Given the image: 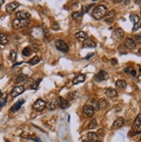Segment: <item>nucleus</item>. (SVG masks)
Here are the masks:
<instances>
[{"instance_id": "obj_38", "label": "nucleus", "mask_w": 141, "mask_h": 142, "mask_svg": "<svg viewBox=\"0 0 141 142\" xmlns=\"http://www.w3.org/2000/svg\"><path fill=\"white\" fill-rule=\"evenodd\" d=\"M6 100H7V98H6V97H4V98L1 101V103H0V107H3V106H4L5 103H6Z\"/></svg>"}, {"instance_id": "obj_4", "label": "nucleus", "mask_w": 141, "mask_h": 142, "mask_svg": "<svg viewBox=\"0 0 141 142\" xmlns=\"http://www.w3.org/2000/svg\"><path fill=\"white\" fill-rule=\"evenodd\" d=\"M45 107H46V102L43 100H42V99H37L33 104V108L39 112L44 110Z\"/></svg>"}, {"instance_id": "obj_5", "label": "nucleus", "mask_w": 141, "mask_h": 142, "mask_svg": "<svg viewBox=\"0 0 141 142\" xmlns=\"http://www.w3.org/2000/svg\"><path fill=\"white\" fill-rule=\"evenodd\" d=\"M124 30L120 28H118V29L115 30L112 34V38L114 39V41H120L121 39L124 37Z\"/></svg>"}, {"instance_id": "obj_20", "label": "nucleus", "mask_w": 141, "mask_h": 142, "mask_svg": "<svg viewBox=\"0 0 141 142\" xmlns=\"http://www.w3.org/2000/svg\"><path fill=\"white\" fill-rule=\"evenodd\" d=\"M9 42V37L5 33H0V44L6 45Z\"/></svg>"}, {"instance_id": "obj_8", "label": "nucleus", "mask_w": 141, "mask_h": 142, "mask_svg": "<svg viewBox=\"0 0 141 142\" xmlns=\"http://www.w3.org/2000/svg\"><path fill=\"white\" fill-rule=\"evenodd\" d=\"M115 16H116V13H115L114 10H110L108 11L106 14V16L104 17V21L108 24H110V23L114 22V18H115Z\"/></svg>"}, {"instance_id": "obj_21", "label": "nucleus", "mask_w": 141, "mask_h": 142, "mask_svg": "<svg viewBox=\"0 0 141 142\" xmlns=\"http://www.w3.org/2000/svg\"><path fill=\"white\" fill-rule=\"evenodd\" d=\"M28 79V75H24V74H20V75H18V77L16 78L15 82L16 84L22 83V82H24Z\"/></svg>"}, {"instance_id": "obj_30", "label": "nucleus", "mask_w": 141, "mask_h": 142, "mask_svg": "<svg viewBox=\"0 0 141 142\" xmlns=\"http://www.w3.org/2000/svg\"><path fill=\"white\" fill-rule=\"evenodd\" d=\"M22 56H25V57H28V56H30V54H31V49H30V47H26L24 48V50H22Z\"/></svg>"}, {"instance_id": "obj_51", "label": "nucleus", "mask_w": 141, "mask_h": 142, "mask_svg": "<svg viewBox=\"0 0 141 142\" xmlns=\"http://www.w3.org/2000/svg\"><path fill=\"white\" fill-rule=\"evenodd\" d=\"M96 142H101V141H98V140H97V141H96Z\"/></svg>"}, {"instance_id": "obj_35", "label": "nucleus", "mask_w": 141, "mask_h": 142, "mask_svg": "<svg viewBox=\"0 0 141 142\" xmlns=\"http://www.w3.org/2000/svg\"><path fill=\"white\" fill-rule=\"evenodd\" d=\"M133 41L135 42V43L141 44V36H140V35H139V36H134Z\"/></svg>"}, {"instance_id": "obj_31", "label": "nucleus", "mask_w": 141, "mask_h": 142, "mask_svg": "<svg viewBox=\"0 0 141 142\" xmlns=\"http://www.w3.org/2000/svg\"><path fill=\"white\" fill-rule=\"evenodd\" d=\"M81 16H82V14L80 13L79 11H75V12H73L71 14V17L73 19H75V20H80L81 18Z\"/></svg>"}, {"instance_id": "obj_37", "label": "nucleus", "mask_w": 141, "mask_h": 142, "mask_svg": "<svg viewBox=\"0 0 141 142\" xmlns=\"http://www.w3.org/2000/svg\"><path fill=\"white\" fill-rule=\"evenodd\" d=\"M140 28V24H135L134 26H133V28H132V31L133 32H135V31H137L138 30H139Z\"/></svg>"}, {"instance_id": "obj_23", "label": "nucleus", "mask_w": 141, "mask_h": 142, "mask_svg": "<svg viewBox=\"0 0 141 142\" xmlns=\"http://www.w3.org/2000/svg\"><path fill=\"white\" fill-rule=\"evenodd\" d=\"M115 85H116V88L118 89H125L126 88V82L125 80H118L116 81V83H115Z\"/></svg>"}, {"instance_id": "obj_49", "label": "nucleus", "mask_w": 141, "mask_h": 142, "mask_svg": "<svg viewBox=\"0 0 141 142\" xmlns=\"http://www.w3.org/2000/svg\"><path fill=\"white\" fill-rule=\"evenodd\" d=\"M139 114H140V116H141V111H140V113H139Z\"/></svg>"}, {"instance_id": "obj_53", "label": "nucleus", "mask_w": 141, "mask_h": 142, "mask_svg": "<svg viewBox=\"0 0 141 142\" xmlns=\"http://www.w3.org/2000/svg\"><path fill=\"white\" fill-rule=\"evenodd\" d=\"M140 36H141V33H140Z\"/></svg>"}, {"instance_id": "obj_14", "label": "nucleus", "mask_w": 141, "mask_h": 142, "mask_svg": "<svg viewBox=\"0 0 141 142\" xmlns=\"http://www.w3.org/2000/svg\"><path fill=\"white\" fill-rule=\"evenodd\" d=\"M85 80H86L85 75H83V74H79V75H77L74 79H73L72 82H73V84H74V85H77L79 83L83 82Z\"/></svg>"}, {"instance_id": "obj_9", "label": "nucleus", "mask_w": 141, "mask_h": 142, "mask_svg": "<svg viewBox=\"0 0 141 142\" xmlns=\"http://www.w3.org/2000/svg\"><path fill=\"white\" fill-rule=\"evenodd\" d=\"M58 106V101L56 99H51L46 103V107L49 111H53V110H55L56 107Z\"/></svg>"}, {"instance_id": "obj_25", "label": "nucleus", "mask_w": 141, "mask_h": 142, "mask_svg": "<svg viewBox=\"0 0 141 142\" xmlns=\"http://www.w3.org/2000/svg\"><path fill=\"white\" fill-rule=\"evenodd\" d=\"M75 37L79 39V40H87V35L84 32V31H79V32H77L75 34Z\"/></svg>"}, {"instance_id": "obj_27", "label": "nucleus", "mask_w": 141, "mask_h": 142, "mask_svg": "<svg viewBox=\"0 0 141 142\" xmlns=\"http://www.w3.org/2000/svg\"><path fill=\"white\" fill-rule=\"evenodd\" d=\"M97 126H98L97 121L95 120V119H93V120L89 122L88 126H87V128H88V129H94V128H96Z\"/></svg>"}, {"instance_id": "obj_52", "label": "nucleus", "mask_w": 141, "mask_h": 142, "mask_svg": "<svg viewBox=\"0 0 141 142\" xmlns=\"http://www.w3.org/2000/svg\"><path fill=\"white\" fill-rule=\"evenodd\" d=\"M140 14H141V10H140Z\"/></svg>"}, {"instance_id": "obj_42", "label": "nucleus", "mask_w": 141, "mask_h": 142, "mask_svg": "<svg viewBox=\"0 0 141 142\" xmlns=\"http://www.w3.org/2000/svg\"><path fill=\"white\" fill-rule=\"evenodd\" d=\"M94 56V53H91V54H90L89 56H86V59H88V58H90V57H91V56Z\"/></svg>"}, {"instance_id": "obj_50", "label": "nucleus", "mask_w": 141, "mask_h": 142, "mask_svg": "<svg viewBox=\"0 0 141 142\" xmlns=\"http://www.w3.org/2000/svg\"><path fill=\"white\" fill-rule=\"evenodd\" d=\"M84 142H89V141H87H87H84Z\"/></svg>"}, {"instance_id": "obj_13", "label": "nucleus", "mask_w": 141, "mask_h": 142, "mask_svg": "<svg viewBox=\"0 0 141 142\" xmlns=\"http://www.w3.org/2000/svg\"><path fill=\"white\" fill-rule=\"evenodd\" d=\"M82 111L87 116H88V117H92L94 113V109L93 108V107L90 106V105H85L82 108Z\"/></svg>"}, {"instance_id": "obj_43", "label": "nucleus", "mask_w": 141, "mask_h": 142, "mask_svg": "<svg viewBox=\"0 0 141 142\" xmlns=\"http://www.w3.org/2000/svg\"><path fill=\"white\" fill-rule=\"evenodd\" d=\"M4 3V0H0V7L2 6V4Z\"/></svg>"}, {"instance_id": "obj_28", "label": "nucleus", "mask_w": 141, "mask_h": 142, "mask_svg": "<svg viewBox=\"0 0 141 142\" xmlns=\"http://www.w3.org/2000/svg\"><path fill=\"white\" fill-rule=\"evenodd\" d=\"M130 19H131V21L134 24V25L140 24V18H139V16H137V15H131L130 16Z\"/></svg>"}, {"instance_id": "obj_7", "label": "nucleus", "mask_w": 141, "mask_h": 142, "mask_svg": "<svg viewBox=\"0 0 141 142\" xmlns=\"http://www.w3.org/2000/svg\"><path fill=\"white\" fill-rule=\"evenodd\" d=\"M108 78V74L105 70H100L96 75L94 76V81L97 82H100L103 81H106Z\"/></svg>"}, {"instance_id": "obj_44", "label": "nucleus", "mask_w": 141, "mask_h": 142, "mask_svg": "<svg viewBox=\"0 0 141 142\" xmlns=\"http://www.w3.org/2000/svg\"><path fill=\"white\" fill-rule=\"evenodd\" d=\"M129 71H130V70H129V69H128V68H126V69H125V72H126V73H128V72H129Z\"/></svg>"}, {"instance_id": "obj_12", "label": "nucleus", "mask_w": 141, "mask_h": 142, "mask_svg": "<svg viewBox=\"0 0 141 142\" xmlns=\"http://www.w3.org/2000/svg\"><path fill=\"white\" fill-rule=\"evenodd\" d=\"M16 17L18 19H22V20H29L30 18V14L26 12V11H18L16 13Z\"/></svg>"}, {"instance_id": "obj_40", "label": "nucleus", "mask_w": 141, "mask_h": 142, "mask_svg": "<svg viewBox=\"0 0 141 142\" xmlns=\"http://www.w3.org/2000/svg\"><path fill=\"white\" fill-rule=\"evenodd\" d=\"M111 62H112V65H116L118 63V61H117V59L112 58V59H111Z\"/></svg>"}, {"instance_id": "obj_19", "label": "nucleus", "mask_w": 141, "mask_h": 142, "mask_svg": "<svg viewBox=\"0 0 141 142\" xmlns=\"http://www.w3.org/2000/svg\"><path fill=\"white\" fill-rule=\"evenodd\" d=\"M87 141H89V142H96L97 139H98V134L95 133L90 132L87 133Z\"/></svg>"}, {"instance_id": "obj_10", "label": "nucleus", "mask_w": 141, "mask_h": 142, "mask_svg": "<svg viewBox=\"0 0 141 142\" xmlns=\"http://www.w3.org/2000/svg\"><path fill=\"white\" fill-rule=\"evenodd\" d=\"M124 122H125V120H124L122 117H118L116 120L114 121V123H112V129H119V128H120V127L124 125Z\"/></svg>"}, {"instance_id": "obj_15", "label": "nucleus", "mask_w": 141, "mask_h": 142, "mask_svg": "<svg viewBox=\"0 0 141 142\" xmlns=\"http://www.w3.org/2000/svg\"><path fill=\"white\" fill-rule=\"evenodd\" d=\"M125 46L129 50H134L136 48V43L132 38H126L125 41Z\"/></svg>"}, {"instance_id": "obj_3", "label": "nucleus", "mask_w": 141, "mask_h": 142, "mask_svg": "<svg viewBox=\"0 0 141 142\" xmlns=\"http://www.w3.org/2000/svg\"><path fill=\"white\" fill-rule=\"evenodd\" d=\"M30 24V20H22V19H14L12 22V26L14 29H22L28 26Z\"/></svg>"}, {"instance_id": "obj_46", "label": "nucleus", "mask_w": 141, "mask_h": 142, "mask_svg": "<svg viewBox=\"0 0 141 142\" xmlns=\"http://www.w3.org/2000/svg\"><path fill=\"white\" fill-rule=\"evenodd\" d=\"M3 96V93L1 92V90H0V97H2Z\"/></svg>"}, {"instance_id": "obj_54", "label": "nucleus", "mask_w": 141, "mask_h": 142, "mask_svg": "<svg viewBox=\"0 0 141 142\" xmlns=\"http://www.w3.org/2000/svg\"><path fill=\"white\" fill-rule=\"evenodd\" d=\"M6 142H9V141H6Z\"/></svg>"}, {"instance_id": "obj_36", "label": "nucleus", "mask_w": 141, "mask_h": 142, "mask_svg": "<svg viewBox=\"0 0 141 142\" xmlns=\"http://www.w3.org/2000/svg\"><path fill=\"white\" fill-rule=\"evenodd\" d=\"M139 133H141V131H135V132H131V133H128V136H134V135H136V134H139Z\"/></svg>"}, {"instance_id": "obj_24", "label": "nucleus", "mask_w": 141, "mask_h": 142, "mask_svg": "<svg viewBox=\"0 0 141 142\" xmlns=\"http://www.w3.org/2000/svg\"><path fill=\"white\" fill-rule=\"evenodd\" d=\"M108 106V102L106 99H100L98 102V107H99V110L100 109H105L106 107Z\"/></svg>"}, {"instance_id": "obj_22", "label": "nucleus", "mask_w": 141, "mask_h": 142, "mask_svg": "<svg viewBox=\"0 0 141 142\" xmlns=\"http://www.w3.org/2000/svg\"><path fill=\"white\" fill-rule=\"evenodd\" d=\"M83 47L84 48H95L96 47V42L93 40H85L83 42Z\"/></svg>"}, {"instance_id": "obj_47", "label": "nucleus", "mask_w": 141, "mask_h": 142, "mask_svg": "<svg viewBox=\"0 0 141 142\" xmlns=\"http://www.w3.org/2000/svg\"><path fill=\"white\" fill-rule=\"evenodd\" d=\"M139 55L141 56V49H140V50H139Z\"/></svg>"}, {"instance_id": "obj_2", "label": "nucleus", "mask_w": 141, "mask_h": 142, "mask_svg": "<svg viewBox=\"0 0 141 142\" xmlns=\"http://www.w3.org/2000/svg\"><path fill=\"white\" fill-rule=\"evenodd\" d=\"M55 45L56 49L61 51V52L67 53L69 50V47L67 42L63 40H61V39H57V40L55 42Z\"/></svg>"}, {"instance_id": "obj_45", "label": "nucleus", "mask_w": 141, "mask_h": 142, "mask_svg": "<svg viewBox=\"0 0 141 142\" xmlns=\"http://www.w3.org/2000/svg\"><path fill=\"white\" fill-rule=\"evenodd\" d=\"M2 70H3V66H2V64L0 63V72H1Z\"/></svg>"}, {"instance_id": "obj_6", "label": "nucleus", "mask_w": 141, "mask_h": 142, "mask_svg": "<svg viewBox=\"0 0 141 142\" xmlns=\"http://www.w3.org/2000/svg\"><path fill=\"white\" fill-rule=\"evenodd\" d=\"M24 90H25L24 87L22 86V85H18V86H16L12 90H11L10 96H11V97H13V98H15V97H16V96L20 95L21 94L24 93Z\"/></svg>"}, {"instance_id": "obj_18", "label": "nucleus", "mask_w": 141, "mask_h": 142, "mask_svg": "<svg viewBox=\"0 0 141 142\" xmlns=\"http://www.w3.org/2000/svg\"><path fill=\"white\" fill-rule=\"evenodd\" d=\"M24 101H25L24 100V99H22V100L18 101V102H16V103L10 107V111H11V112H16L18 110L20 109L21 106L24 103Z\"/></svg>"}, {"instance_id": "obj_48", "label": "nucleus", "mask_w": 141, "mask_h": 142, "mask_svg": "<svg viewBox=\"0 0 141 142\" xmlns=\"http://www.w3.org/2000/svg\"><path fill=\"white\" fill-rule=\"evenodd\" d=\"M139 71H140V73H141V67L139 68Z\"/></svg>"}, {"instance_id": "obj_1", "label": "nucleus", "mask_w": 141, "mask_h": 142, "mask_svg": "<svg viewBox=\"0 0 141 142\" xmlns=\"http://www.w3.org/2000/svg\"><path fill=\"white\" fill-rule=\"evenodd\" d=\"M106 12H108V9L105 5L103 4H100V5H98L97 7H95L94 10H93V12H92V16L93 18L96 20H100V19L104 18V17L106 16Z\"/></svg>"}, {"instance_id": "obj_16", "label": "nucleus", "mask_w": 141, "mask_h": 142, "mask_svg": "<svg viewBox=\"0 0 141 142\" xmlns=\"http://www.w3.org/2000/svg\"><path fill=\"white\" fill-rule=\"evenodd\" d=\"M58 105H59V107H60L61 109H66L67 107H69V101H67V100H65V99L63 98V97H59L58 98Z\"/></svg>"}, {"instance_id": "obj_39", "label": "nucleus", "mask_w": 141, "mask_h": 142, "mask_svg": "<svg viewBox=\"0 0 141 142\" xmlns=\"http://www.w3.org/2000/svg\"><path fill=\"white\" fill-rule=\"evenodd\" d=\"M31 49H32V50L34 51V52H36V51L38 50V47H37V45H36V44H32Z\"/></svg>"}, {"instance_id": "obj_11", "label": "nucleus", "mask_w": 141, "mask_h": 142, "mask_svg": "<svg viewBox=\"0 0 141 142\" xmlns=\"http://www.w3.org/2000/svg\"><path fill=\"white\" fill-rule=\"evenodd\" d=\"M19 6H20V4H19L18 2H11L6 5V11L8 13H11L18 9Z\"/></svg>"}, {"instance_id": "obj_33", "label": "nucleus", "mask_w": 141, "mask_h": 142, "mask_svg": "<svg viewBox=\"0 0 141 142\" xmlns=\"http://www.w3.org/2000/svg\"><path fill=\"white\" fill-rule=\"evenodd\" d=\"M42 81V79H39V80L36 81L35 82H33L32 85H31V86H30V88H31V89H35V90L37 89L38 85L40 84V81Z\"/></svg>"}, {"instance_id": "obj_34", "label": "nucleus", "mask_w": 141, "mask_h": 142, "mask_svg": "<svg viewBox=\"0 0 141 142\" xmlns=\"http://www.w3.org/2000/svg\"><path fill=\"white\" fill-rule=\"evenodd\" d=\"M51 29L55 31H57V30H60V26H59V24H57V23H53L52 25H51Z\"/></svg>"}, {"instance_id": "obj_29", "label": "nucleus", "mask_w": 141, "mask_h": 142, "mask_svg": "<svg viewBox=\"0 0 141 142\" xmlns=\"http://www.w3.org/2000/svg\"><path fill=\"white\" fill-rule=\"evenodd\" d=\"M40 60L41 59L38 57V56H34V57H32L30 60L28 62H29V64H30V65H36V64H37V63H39V62H40Z\"/></svg>"}, {"instance_id": "obj_32", "label": "nucleus", "mask_w": 141, "mask_h": 142, "mask_svg": "<svg viewBox=\"0 0 141 142\" xmlns=\"http://www.w3.org/2000/svg\"><path fill=\"white\" fill-rule=\"evenodd\" d=\"M9 58H10V60L11 62H15L16 61V50H12L10 51V56H9Z\"/></svg>"}, {"instance_id": "obj_41", "label": "nucleus", "mask_w": 141, "mask_h": 142, "mask_svg": "<svg viewBox=\"0 0 141 142\" xmlns=\"http://www.w3.org/2000/svg\"><path fill=\"white\" fill-rule=\"evenodd\" d=\"M130 74H131L132 76H136L137 72H136V70H135V69H132V70L130 71Z\"/></svg>"}, {"instance_id": "obj_26", "label": "nucleus", "mask_w": 141, "mask_h": 142, "mask_svg": "<svg viewBox=\"0 0 141 142\" xmlns=\"http://www.w3.org/2000/svg\"><path fill=\"white\" fill-rule=\"evenodd\" d=\"M140 126H141V116L140 114H139L136 117V119H135V121L133 122V126L132 127H133L134 129H139Z\"/></svg>"}, {"instance_id": "obj_17", "label": "nucleus", "mask_w": 141, "mask_h": 142, "mask_svg": "<svg viewBox=\"0 0 141 142\" xmlns=\"http://www.w3.org/2000/svg\"><path fill=\"white\" fill-rule=\"evenodd\" d=\"M106 95L108 96V97L110 98H114V97H117L118 96V92L116 89H112V88H109V89H108L106 90Z\"/></svg>"}]
</instances>
